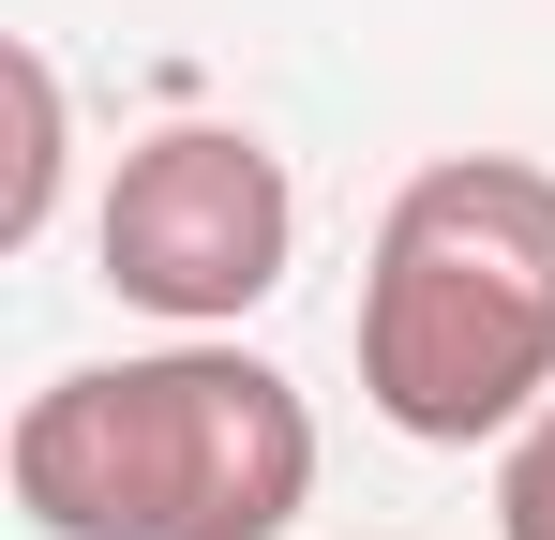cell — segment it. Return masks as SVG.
Masks as SVG:
<instances>
[{
    "mask_svg": "<svg viewBox=\"0 0 555 540\" xmlns=\"http://www.w3.org/2000/svg\"><path fill=\"white\" fill-rule=\"evenodd\" d=\"M0 480L46 540H285L315 496V406L195 331L46 375L0 436Z\"/></svg>",
    "mask_w": 555,
    "mask_h": 540,
    "instance_id": "cell-1",
    "label": "cell"
},
{
    "mask_svg": "<svg viewBox=\"0 0 555 540\" xmlns=\"http://www.w3.org/2000/svg\"><path fill=\"white\" fill-rule=\"evenodd\" d=\"M361 406L421 450L526 436L555 406V166L436 151L375 210L361 270Z\"/></svg>",
    "mask_w": 555,
    "mask_h": 540,
    "instance_id": "cell-2",
    "label": "cell"
},
{
    "mask_svg": "<svg viewBox=\"0 0 555 540\" xmlns=\"http://www.w3.org/2000/svg\"><path fill=\"white\" fill-rule=\"evenodd\" d=\"M105 285L166 331H225L256 316L300 256V195H285V151H256L241 120H166L135 136L120 180H105Z\"/></svg>",
    "mask_w": 555,
    "mask_h": 540,
    "instance_id": "cell-3",
    "label": "cell"
},
{
    "mask_svg": "<svg viewBox=\"0 0 555 540\" xmlns=\"http://www.w3.org/2000/svg\"><path fill=\"white\" fill-rule=\"evenodd\" d=\"M61 210V61L0 46V256H30Z\"/></svg>",
    "mask_w": 555,
    "mask_h": 540,
    "instance_id": "cell-4",
    "label": "cell"
},
{
    "mask_svg": "<svg viewBox=\"0 0 555 540\" xmlns=\"http://www.w3.org/2000/svg\"><path fill=\"white\" fill-rule=\"evenodd\" d=\"M495 540H555V406L511 436V465H495Z\"/></svg>",
    "mask_w": 555,
    "mask_h": 540,
    "instance_id": "cell-5",
    "label": "cell"
}]
</instances>
